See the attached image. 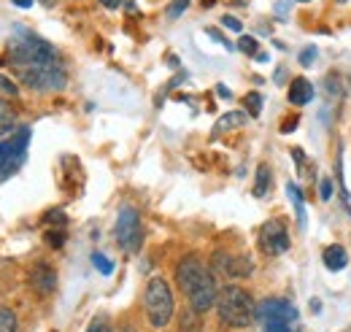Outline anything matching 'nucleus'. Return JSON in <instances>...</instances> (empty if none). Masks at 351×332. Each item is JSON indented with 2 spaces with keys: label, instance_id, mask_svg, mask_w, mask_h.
<instances>
[{
  "label": "nucleus",
  "instance_id": "nucleus-1",
  "mask_svg": "<svg viewBox=\"0 0 351 332\" xmlns=\"http://www.w3.org/2000/svg\"><path fill=\"white\" fill-rule=\"evenodd\" d=\"M8 65L19 76V82L33 92H62L68 84V71L60 51L30 30H16L8 41Z\"/></svg>",
  "mask_w": 351,
  "mask_h": 332
},
{
  "label": "nucleus",
  "instance_id": "nucleus-2",
  "mask_svg": "<svg viewBox=\"0 0 351 332\" xmlns=\"http://www.w3.org/2000/svg\"><path fill=\"white\" fill-rule=\"evenodd\" d=\"M176 284L186 294L189 308H195L197 313H206V311L217 308V294H219L217 278H214V273L206 268V262L197 254H186L184 259H178Z\"/></svg>",
  "mask_w": 351,
  "mask_h": 332
},
{
  "label": "nucleus",
  "instance_id": "nucleus-3",
  "mask_svg": "<svg viewBox=\"0 0 351 332\" xmlns=\"http://www.w3.org/2000/svg\"><path fill=\"white\" fill-rule=\"evenodd\" d=\"M254 311H257L254 297L238 284H227L217 294V313L221 324L227 327H235V330L249 327L254 322Z\"/></svg>",
  "mask_w": 351,
  "mask_h": 332
},
{
  "label": "nucleus",
  "instance_id": "nucleus-4",
  "mask_svg": "<svg viewBox=\"0 0 351 332\" xmlns=\"http://www.w3.org/2000/svg\"><path fill=\"white\" fill-rule=\"evenodd\" d=\"M143 311H146V319H149V324L154 330H162V327L171 324L176 311L173 289H171V284L162 276L149 278L146 292H143Z\"/></svg>",
  "mask_w": 351,
  "mask_h": 332
},
{
  "label": "nucleus",
  "instance_id": "nucleus-5",
  "mask_svg": "<svg viewBox=\"0 0 351 332\" xmlns=\"http://www.w3.org/2000/svg\"><path fill=\"white\" fill-rule=\"evenodd\" d=\"M30 146V127H16L8 138H0V181L11 178L27 160Z\"/></svg>",
  "mask_w": 351,
  "mask_h": 332
},
{
  "label": "nucleus",
  "instance_id": "nucleus-6",
  "mask_svg": "<svg viewBox=\"0 0 351 332\" xmlns=\"http://www.w3.org/2000/svg\"><path fill=\"white\" fill-rule=\"evenodd\" d=\"M114 235L119 249L128 254H138L143 246V224H141V213L138 208L122 206L117 213V224H114Z\"/></svg>",
  "mask_w": 351,
  "mask_h": 332
},
{
  "label": "nucleus",
  "instance_id": "nucleus-7",
  "mask_svg": "<svg viewBox=\"0 0 351 332\" xmlns=\"http://www.w3.org/2000/svg\"><path fill=\"white\" fill-rule=\"evenodd\" d=\"M260 249L267 257H281L284 251H289L292 246V238H289V230L281 219H267L263 227H260Z\"/></svg>",
  "mask_w": 351,
  "mask_h": 332
},
{
  "label": "nucleus",
  "instance_id": "nucleus-8",
  "mask_svg": "<svg viewBox=\"0 0 351 332\" xmlns=\"http://www.w3.org/2000/svg\"><path fill=\"white\" fill-rule=\"evenodd\" d=\"M254 322H260V324H267V322L298 324V322H300V313H298V308H295L289 300H284V297H267V300H263V303L257 305Z\"/></svg>",
  "mask_w": 351,
  "mask_h": 332
},
{
  "label": "nucleus",
  "instance_id": "nucleus-9",
  "mask_svg": "<svg viewBox=\"0 0 351 332\" xmlns=\"http://www.w3.org/2000/svg\"><path fill=\"white\" fill-rule=\"evenodd\" d=\"M214 268H217V273L227 276V278H243V276H249L254 270L249 257H232L227 251H217L214 254Z\"/></svg>",
  "mask_w": 351,
  "mask_h": 332
},
{
  "label": "nucleus",
  "instance_id": "nucleus-10",
  "mask_svg": "<svg viewBox=\"0 0 351 332\" xmlns=\"http://www.w3.org/2000/svg\"><path fill=\"white\" fill-rule=\"evenodd\" d=\"M30 287L38 294H51L57 289V270L49 262H36L30 270Z\"/></svg>",
  "mask_w": 351,
  "mask_h": 332
},
{
  "label": "nucleus",
  "instance_id": "nucleus-11",
  "mask_svg": "<svg viewBox=\"0 0 351 332\" xmlns=\"http://www.w3.org/2000/svg\"><path fill=\"white\" fill-rule=\"evenodd\" d=\"M322 262H324L327 270L341 273V270L349 268V251H346V246H341V244H330L327 249L322 251Z\"/></svg>",
  "mask_w": 351,
  "mask_h": 332
},
{
  "label": "nucleus",
  "instance_id": "nucleus-12",
  "mask_svg": "<svg viewBox=\"0 0 351 332\" xmlns=\"http://www.w3.org/2000/svg\"><path fill=\"white\" fill-rule=\"evenodd\" d=\"M313 95H316L313 84L308 82V79H303V76H298L295 82L289 84V92H287V97H289L292 106H308L313 100Z\"/></svg>",
  "mask_w": 351,
  "mask_h": 332
},
{
  "label": "nucleus",
  "instance_id": "nucleus-13",
  "mask_svg": "<svg viewBox=\"0 0 351 332\" xmlns=\"http://www.w3.org/2000/svg\"><path fill=\"white\" fill-rule=\"evenodd\" d=\"M16 127H19L16 108L8 103V97H0V138H8L11 132H16Z\"/></svg>",
  "mask_w": 351,
  "mask_h": 332
},
{
  "label": "nucleus",
  "instance_id": "nucleus-14",
  "mask_svg": "<svg viewBox=\"0 0 351 332\" xmlns=\"http://www.w3.org/2000/svg\"><path fill=\"white\" fill-rule=\"evenodd\" d=\"M287 195H289V200H292V206H295L298 227H300V230H306V200H303L300 187H298L295 181H289V184H287Z\"/></svg>",
  "mask_w": 351,
  "mask_h": 332
},
{
  "label": "nucleus",
  "instance_id": "nucleus-15",
  "mask_svg": "<svg viewBox=\"0 0 351 332\" xmlns=\"http://www.w3.org/2000/svg\"><path fill=\"white\" fill-rule=\"evenodd\" d=\"M243 125H246V114H243V111H230V114H224L219 122L214 125V138L221 135V132H230V130L243 127Z\"/></svg>",
  "mask_w": 351,
  "mask_h": 332
},
{
  "label": "nucleus",
  "instance_id": "nucleus-16",
  "mask_svg": "<svg viewBox=\"0 0 351 332\" xmlns=\"http://www.w3.org/2000/svg\"><path fill=\"white\" fill-rule=\"evenodd\" d=\"M270 181H273L270 165H267V163H260V165H257V176H254V198H265V195H267Z\"/></svg>",
  "mask_w": 351,
  "mask_h": 332
},
{
  "label": "nucleus",
  "instance_id": "nucleus-17",
  "mask_svg": "<svg viewBox=\"0 0 351 332\" xmlns=\"http://www.w3.org/2000/svg\"><path fill=\"white\" fill-rule=\"evenodd\" d=\"M16 313L11 308H0V332H16Z\"/></svg>",
  "mask_w": 351,
  "mask_h": 332
},
{
  "label": "nucleus",
  "instance_id": "nucleus-18",
  "mask_svg": "<svg viewBox=\"0 0 351 332\" xmlns=\"http://www.w3.org/2000/svg\"><path fill=\"white\" fill-rule=\"evenodd\" d=\"M243 106H246V111H249L252 117H260V111H263V95H260V92H249V95L243 97Z\"/></svg>",
  "mask_w": 351,
  "mask_h": 332
},
{
  "label": "nucleus",
  "instance_id": "nucleus-19",
  "mask_svg": "<svg viewBox=\"0 0 351 332\" xmlns=\"http://www.w3.org/2000/svg\"><path fill=\"white\" fill-rule=\"evenodd\" d=\"M65 230L62 227H51V230H46V244L51 246V249H62L65 246Z\"/></svg>",
  "mask_w": 351,
  "mask_h": 332
},
{
  "label": "nucleus",
  "instance_id": "nucleus-20",
  "mask_svg": "<svg viewBox=\"0 0 351 332\" xmlns=\"http://www.w3.org/2000/svg\"><path fill=\"white\" fill-rule=\"evenodd\" d=\"M238 51H243V54H249V57H257V54H260V43H257L254 36H241Z\"/></svg>",
  "mask_w": 351,
  "mask_h": 332
},
{
  "label": "nucleus",
  "instance_id": "nucleus-21",
  "mask_svg": "<svg viewBox=\"0 0 351 332\" xmlns=\"http://www.w3.org/2000/svg\"><path fill=\"white\" fill-rule=\"evenodd\" d=\"M92 265H95L103 276H111V273H114V262H111L106 254H100V251H95V254H92Z\"/></svg>",
  "mask_w": 351,
  "mask_h": 332
},
{
  "label": "nucleus",
  "instance_id": "nucleus-22",
  "mask_svg": "<svg viewBox=\"0 0 351 332\" xmlns=\"http://www.w3.org/2000/svg\"><path fill=\"white\" fill-rule=\"evenodd\" d=\"M16 95H19V86L11 82L8 76H3V73H0V97H8V100H14Z\"/></svg>",
  "mask_w": 351,
  "mask_h": 332
},
{
  "label": "nucleus",
  "instance_id": "nucleus-23",
  "mask_svg": "<svg viewBox=\"0 0 351 332\" xmlns=\"http://www.w3.org/2000/svg\"><path fill=\"white\" fill-rule=\"evenodd\" d=\"M335 173H338V184H341V198L349 203V189H346V178H343V154L341 152L335 157Z\"/></svg>",
  "mask_w": 351,
  "mask_h": 332
},
{
  "label": "nucleus",
  "instance_id": "nucleus-24",
  "mask_svg": "<svg viewBox=\"0 0 351 332\" xmlns=\"http://www.w3.org/2000/svg\"><path fill=\"white\" fill-rule=\"evenodd\" d=\"M186 8H189V0H173V3L165 8V16L173 22V19H178V16H181Z\"/></svg>",
  "mask_w": 351,
  "mask_h": 332
},
{
  "label": "nucleus",
  "instance_id": "nucleus-25",
  "mask_svg": "<svg viewBox=\"0 0 351 332\" xmlns=\"http://www.w3.org/2000/svg\"><path fill=\"white\" fill-rule=\"evenodd\" d=\"M263 332H298V324H287V322H267V324H263Z\"/></svg>",
  "mask_w": 351,
  "mask_h": 332
},
{
  "label": "nucleus",
  "instance_id": "nucleus-26",
  "mask_svg": "<svg viewBox=\"0 0 351 332\" xmlns=\"http://www.w3.org/2000/svg\"><path fill=\"white\" fill-rule=\"evenodd\" d=\"M219 22H221V27H227V30H232V33H243V22H241L238 16H230V14H224Z\"/></svg>",
  "mask_w": 351,
  "mask_h": 332
},
{
  "label": "nucleus",
  "instance_id": "nucleus-27",
  "mask_svg": "<svg viewBox=\"0 0 351 332\" xmlns=\"http://www.w3.org/2000/svg\"><path fill=\"white\" fill-rule=\"evenodd\" d=\"M44 222H46V224H51V227H65V211H60V208L49 211Z\"/></svg>",
  "mask_w": 351,
  "mask_h": 332
},
{
  "label": "nucleus",
  "instance_id": "nucleus-28",
  "mask_svg": "<svg viewBox=\"0 0 351 332\" xmlns=\"http://www.w3.org/2000/svg\"><path fill=\"white\" fill-rule=\"evenodd\" d=\"M319 198L327 203V200H332V181L330 178H319Z\"/></svg>",
  "mask_w": 351,
  "mask_h": 332
},
{
  "label": "nucleus",
  "instance_id": "nucleus-29",
  "mask_svg": "<svg viewBox=\"0 0 351 332\" xmlns=\"http://www.w3.org/2000/svg\"><path fill=\"white\" fill-rule=\"evenodd\" d=\"M87 332H111V327H108V319H106V316L92 319V324H89Z\"/></svg>",
  "mask_w": 351,
  "mask_h": 332
},
{
  "label": "nucleus",
  "instance_id": "nucleus-30",
  "mask_svg": "<svg viewBox=\"0 0 351 332\" xmlns=\"http://www.w3.org/2000/svg\"><path fill=\"white\" fill-rule=\"evenodd\" d=\"M313 60H316V46H308V49L300 51V65H303V68H311Z\"/></svg>",
  "mask_w": 351,
  "mask_h": 332
},
{
  "label": "nucleus",
  "instance_id": "nucleus-31",
  "mask_svg": "<svg viewBox=\"0 0 351 332\" xmlns=\"http://www.w3.org/2000/svg\"><path fill=\"white\" fill-rule=\"evenodd\" d=\"M208 36H211V38H217V41L221 43V46H224V49H227V51H232V49H238V46H235V43H230L227 41V38H224V36H221L219 30H217V27H208Z\"/></svg>",
  "mask_w": 351,
  "mask_h": 332
},
{
  "label": "nucleus",
  "instance_id": "nucleus-32",
  "mask_svg": "<svg viewBox=\"0 0 351 332\" xmlns=\"http://www.w3.org/2000/svg\"><path fill=\"white\" fill-rule=\"evenodd\" d=\"M298 122H300V117L295 114V117H289V119H284V125H281V132H292L295 127H298Z\"/></svg>",
  "mask_w": 351,
  "mask_h": 332
},
{
  "label": "nucleus",
  "instance_id": "nucleus-33",
  "mask_svg": "<svg viewBox=\"0 0 351 332\" xmlns=\"http://www.w3.org/2000/svg\"><path fill=\"white\" fill-rule=\"evenodd\" d=\"M103 8H108V11H117V8H122L125 5V0H97Z\"/></svg>",
  "mask_w": 351,
  "mask_h": 332
},
{
  "label": "nucleus",
  "instance_id": "nucleus-34",
  "mask_svg": "<svg viewBox=\"0 0 351 332\" xmlns=\"http://www.w3.org/2000/svg\"><path fill=\"white\" fill-rule=\"evenodd\" d=\"M292 160L298 163V167H306L308 165V160H306V154H303V149H292Z\"/></svg>",
  "mask_w": 351,
  "mask_h": 332
},
{
  "label": "nucleus",
  "instance_id": "nucleus-35",
  "mask_svg": "<svg viewBox=\"0 0 351 332\" xmlns=\"http://www.w3.org/2000/svg\"><path fill=\"white\" fill-rule=\"evenodd\" d=\"M217 95H219V97H224V100H230V97H232V92H230L224 84H217Z\"/></svg>",
  "mask_w": 351,
  "mask_h": 332
},
{
  "label": "nucleus",
  "instance_id": "nucleus-36",
  "mask_svg": "<svg viewBox=\"0 0 351 332\" xmlns=\"http://www.w3.org/2000/svg\"><path fill=\"white\" fill-rule=\"evenodd\" d=\"M11 3H14L16 8H30V5L36 3V0H11Z\"/></svg>",
  "mask_w": 351,
  "mask_h": 332
},
{
  "label": "nucleus",
  "instance_id": "nucleus-37",
  "mask_svg": "<svg viewBox=\"0 0 351 332\" xmlns=\"http://www.w3.org/2000/svg\"><path fill=\"white\" fill-rule=\"evenodd\" d=\"M311 311H313V313H319V311H322V300H316V297H313V300H311Z\"/></svg>",
  "mask_w": 351,
  "mask_h": 332
},
{
  "label": "nucleus",
  "instance_id": "nucleus-38",
  "mask_svg": "<svg viewBox=\"0 0 351 332\" xmlns=\"http://www.w3.org/2000/svg\"><path fill=\"white\" fill-rule=\"evenodd\" d=\"M284 79H287V71H284V68H278V73H276V82L281 84Z\"/></svg>",
  "mask_w": 351,
  "mask_h": 332
},
{
  "label": "nucleus",
  "instance_id": "nucleus-39",
  "mask_svg": "<svg viewBox=\"0 0 351 332\" xmlns=\"http://www.w3.org/2000/svg\"><path fill=\"white\" fill-rule=\"evenodd\" d=\"M38 3H41V5H46V8H54L60 0H38Z\"/></svg>",
  "mask_w": 351,
  "mask_h": 332
},
{
  "label": "nucleus",
  "instance_id": "nucleus-40",
  "mask_svg": "<svg viewBox=\"0 0 351 332\" xmlns=\"http://www.w3.org/2000/svg\"><path fill=\"white\" fill-rule=\"evenodd\" d=\"M230 3H235V5H246L249 0H230Z\"/></svg>",
  "mask_w": 351,
  "mask_h": 332
},
{
  "label": "nucleus",
  "instance_id": "nucleus-41",
  "mask_svg": "<svg viewBox=\"0 0 351 332\" xmlns=\"http://www.w3.org/2000/svg\"><path fill=\"white\" fill-rule=\"evenodd\" d=\"M119 332H138V330H132V327H122Z\"/></svg>",
  "mask_w": 351,
  "mask_h": 332
},
{
  "label": "nucleus",
  "instance_id": "nucleus-42",
  "mask_svg": "<svg viewBox=\"0 0 351 332\" xmlns=\"http://www.w3.org/2000/svg\"><path fill=\"white\" fill-rule=\"evenodd\" d=\"M338 3H349V0H338Z\"/></svg>",
  "mask_w": 351,
  "mask_h": 332
},
{
  "label": "nucleus",
  "instance_id": "nucleus-43",
  "mask_svg": "<svg viewBox=\"0 0 351 332\" xmlns=\"http://www.w3.org/2000/svg\"><path fill=\"white\" fill-rule=\"evenodd\" d=\"M298 3H308V0H298Z\"/></svg>",
  "mask_w": 351,
  "mask_h": 332
}]
</instances>
